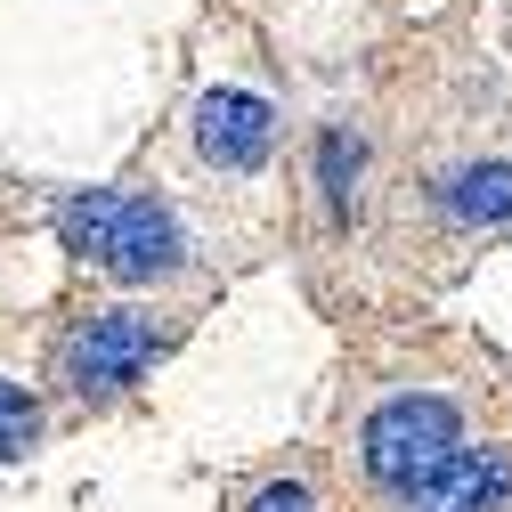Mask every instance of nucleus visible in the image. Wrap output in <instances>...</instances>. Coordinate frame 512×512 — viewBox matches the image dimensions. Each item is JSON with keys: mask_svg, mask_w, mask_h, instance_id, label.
I'll list each match as a JSON object with an SVG mask.
<instances>
[{"mask_svg": "<svg viewBox=\"0 0 512 512\" xmlns=\"http://www.w3.org/2000/svg\"><path fill=\"white\" fill-rule=\"evenodd\" d=\"M382 122L374 114H326L309 131V163H301V212H309V244L317 252H350L374 212H382Z\"/></svg>", "mask_w": 512, "mask_h": 512, "instance_id": "39448f33", "label": "nucleus"}, {"mask_svg": "<svg viewBox=\"0 0 512 512\" xmlns=\"http://www.w3.org/2000/svg\"><path fill=\"white\" fill-rule=\"evenodd\" d=\"M122 301H171L187 309V293H204V236L187 220V204L171 187H122L114 196V228L90 261Z\"/></svg>", "mask_w": 512, "mask_h": 512, "instance_id": "20e7f679", "label": "nucleus"}, {"mask_svg": "<svg viewBox=\"0 0 512 512\" xmlns=\"http://www.w3.org/2000/svg\"><path fill=\"white\" fill-rule=\"evenodd\" d=\"M480 366L488 358L415 350V358L358 366L342 382V407H334V480L350 488L358 512H382L391 496H407L423 472H439L464 439L488 431L496 382H480Z\"/></svg>", "mask_w": 512, "mask_h": 512, "instance_id": "f257e3e1", "label": "nucleus"}, {"mask_svg": "<svg viewBox=\"0 0 512 512\" xmlns=\"http://www.w3.org/2000/svg\"><path fill=\"white\" fill-rule=\"evenodd\" d=\"M187 155H196L204 179H228V187L277 179V163H285V106L261 82L220 74V82L196 90V106H187Z\"/></svg>", "mask_w": 512, "mask_h": 512, "instance_id": "423d86ee", "label": "nucleus"}, {"mask_svg": "<svg viewBox=\"0 0 512 512\" xmlns=\"http://www.w3.org/2000/svg\"><path fill=\"white\" fill-rule=\"evenodd\" d=\"M41 439H49V407L25 391V382H0V464L33 456Z\"/></svg>", "mask_w": 512, "mask_h": 512, "instance_id": "9d476101", "label": "nucleus"}, {"mask_svg": "<svg viewBox=\"0 0 512 512\" xmlns=\"http://www.w3.org/2000/svg\"><path fill=\"white\" fill-rule=\"evenodd\" d=\"M391 252H480L496 236H512V139L464 131L407 147L382 171V212H374Z\"/></svg>", "mask_w": 512, "mask_h": 512, "instance_id": "f03ea898", "label": "nucleus"}, {"mask_svg": "<svg viewBox=\"0 0 512 512\" xmlns=\"http://www.w3.org/2000/svg\"><path fill=\"white\" fill-rule=\"evenodd\" d=\"M196 317L171 301H90L82 317H66V334L49 350V391L66 415H106L139 391V382L187 342Z\"/></svg>", "mask_w": 512, "mask_h": 512, "instance_id": "7ed1b4c3", "label": "nucleus"}, {"mask_svg": "<svg viewBox=\"0 0 512 512\" xmlns=\"http://www.w3.org/2000/svg\"><path fill=\"white\" fill-rule=\"evenodd\" d=\"M382 512H512V423H488L480 439H464L439 472H423Z\"/></svg>", "mask_w": 512, "mask_h": 512, "instance_id": "0eeeda50", "label": "nucleus"}, {"mask_svg": "<svg viewBox=\"0 0 512 512\" xmlns=\"http://www.w3.org/2000/svg\"><path fill=\"white\" fill-rule=\"evenodd\" d=\"M228 512H326V496H317V472H309L301 456H285V464H261V472H252Z\"/></svg>", "mask_w": 512, "mask_h": 512, "instance_id": "6e6552de", "label": "nucleus"}, {"mask_svg": "<svg viewBox=\"0 0 512 512\" xmlns=\"http://www.w3.org/2000/svg\"><path fill=\"white\" fill-rule=\"evenodd\" d=\"M114 196L122 187H90V196H66L57 204V236H66V252L90 269L98 261V244H106V228H114Z\"/></svg>", "mask_w": 512, "mask_h": 512, "instance_id": "1a4fd4ad", "label": "nucleus"}]
</instances>
